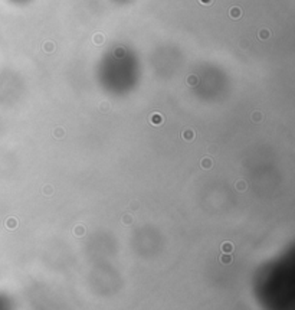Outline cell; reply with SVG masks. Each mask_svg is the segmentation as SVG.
<instances>
[{"mask_svg": "<svg viewBox=\"0 0 295 310\" xmlns=\"http://www.w3.org/2000/svg\"><path fill=\"white\" fill-rule=\"evenodd\" d=\"M222 250H223L225 253H228V254H229V253H232L233 247H232V244H230V242H225L223 245H222Z\"/></svg>", "mask_w": 295, "mask_h": 310, "instance_id": "cell-5", "label": "cell"}, {"mask_svg": "<svg viewBox=\"0 0 295 310\" xmlns=\"http://www.w3.org/2000/svg\"><path fill=\"white\" fill-rule=\"evenodd\" d=\"M183 139L187 140V142H190V140H193V139H194V133H193L192 130H186V131L183 133Z\"/></svg>", "mask_w": 295, "mask_h": 310, "instance_id": "cell-3", "label": "cell"}, {"mask_svg": "<svg viewBox=\"0 0 295 310\" xmlns=\"http://www.w3.org/2000/svg\"><path fill=\"white\" fill-rule=\"evenodd\" d=\"M253 120H255V121L259 120V113H255V114H253Z\"/></svg>", "mask_w": 295, "mask_h": 310, "instance_id": "cell-12", "label": "cell"}, {"mask_svg": "<svg viewBox=\"0 0 295 310\" xmlns=\"http://www.w3.org/2000/svg\"><path fill=\"white\" fill-rule=\"evenodd\" d=\"M269 38V30H266V29H263V30H261L259 32V39H268Z\"/></svg>", "mask_w": 295, "mask_h": 310, "instance_id": "cell-6", "label": "cell"}, {"mask_svg": "<svg viewBox=\"0 0 295 310\" xmlns=\"http://www.w3.org/2000/svg\"><path fill=\"white\" fill-rule=\"evenodd\" d=\"M229 15H230V17H232V19H239V17L242 16L241 7H236V6H235V7H232V9L229 10Z\"/></svg>", "mask_w": 295, "mask_h": 310, "instance_id": "cell-1", "label": "cell"}, {"mask_svg": "<svg viewBox=\"0 0 295 310\" xmlns=\"http://www.w3.org/2000/svg\"><path fill=\"white\" fill-rule=\"evenodd\" d=\"M220 260H222V263H225V264H230V263H232V258H230L229 255H223Z\"/></svg>", "mask_w": 295, "mask_h": 310, "instance_id": "cell-8", "label": "cell"}, {"mask_svg": "<svg viewBox=\"0 0 295 310\" xmlns=\"http://www.w3.org/2000/svg\"><path fill=\"white\" fill-rule=\"evenodd\" d=\"M187 81H189V84H190V85H196L197 82V78L196 77H189V79H187Z\"/></svg>", "mask_w": 295, "mask_h": 310, "instance_id": "cell-9", "label": "cell"}, {"mask_svg": "<svg viewBox=\"0 0 295 310\" xmlns=\"http://www.w3.org/2000/svg\"><path fill=\"white\" fill-rule=\"evenodd\" d=\"M43 49L46 51V52H54V51H55V45L52 44V42H49V41H48V42H45V44H43Z\"/></svg>", "mask_w": 295, "mask_h": 310, "instance_id": "cell-4", "label": "cell"}, {"mask_svg": "<svg viewBox=\"0 0 295 310\" xmlns=\"http://www.w3.org/2000/svg\"><path fill=\"white\" fill-rule=\"evenodd\" d=\"M151 123H153L154 126H158V124H161L163 123V117H161V114H153L151 115Z\"/></svg>", "mask_w": 295, "mask_h": 310, "instance_id": "cell-2", "label": "cell"}, {"mask_svg": "<svg viewBox=\"0 0 295 310\" xmlns=\"http://www.w3.org/2000/svg\"><path fill=\"white\" fill-rule=\"evenodd\" d=\"M199 1H200L202 4H210V3H212V0H199Z\"/></svg>", "mask_w": 295, "mask_h": 310, "instance_id": "cell-11", "label": "cell"}, {"mask_svg": "<svg viewBox=\"0 0 295 310\" xmlns=\"http://www.w3.org/2000/svg\"><path fill=\"white\" fill-rule=\"evenodd\" d=\"M94 42H95L97 45H98V44H102V42H104V36H102L101 33H97L95 36H94Z\"/></svg>", "mask_w": 295, "mask_h": 310, "instance_id": "cell-7", "label": "cell"}, {"mask_svg": "<svg viewBox=\"0 0 295 310\" xmlns=\"http://www.w3.org/2000/svg\"><path fill=\"white\" fill-rule=\"evenodd\" d=\"M202 166L209 167V166H210V160H209V159H205V162H202Z\"/></svg>", "mask_w": 295, "mask_h": 310, "instance_id": "cell-10", "label": "cell"}]
</instances>
